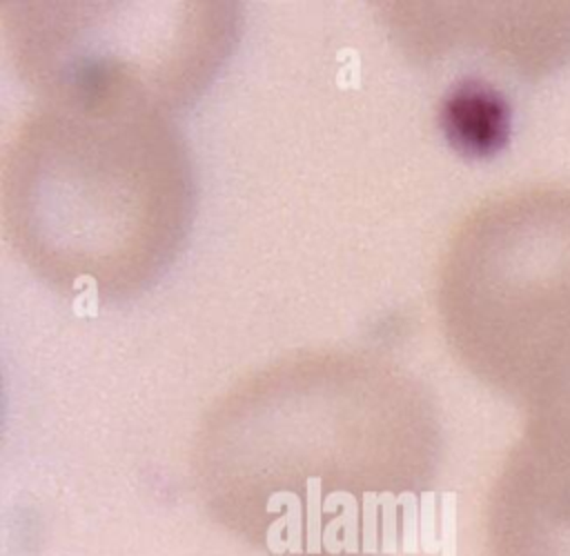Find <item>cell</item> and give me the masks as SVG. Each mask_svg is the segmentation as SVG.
<instances>
[{"mask_svg":"<svg viewBox=\"0 0 570 556\" xmlns=\"http://www.w3.org/2000/svg\"><path fill=\"white\" fill-rule=\"evenodd\" d=\"M439 427L428 400L379 371L265 374L205 420L196 474L209 512L274 556H363L381 509L423 489Z\"/></svg>","mask_w":570,"mask_h":556,"instance_id":"6da1fadb","label":"cell"},{"mask_svg":"<svg viewBox=\"0 0 570 556\" xmlns=\"http://www.w3.org/2000/svg\"><path fill=\"white\" fill-rule=\"evenodd\" d=\"M443 311L470 367L528 409L570 385V189L481 209L459 234Z\"/></svg>","mask_w":570,"mask_h":556,"instance_id":"7a4b0ae2","label":"cell"},{"mask_svg":"<svg viewBox=\"0 0 570 556\" xmlns=\"http://www.w3.org/2000/svg\"><path fill=\"white\" fill-rule=\"evenodd\" d=\"M490 556H570V414H530L488 503Z\"/></svg>","mask_w":570,"mask_h":556,"instance_id":"3957f363","label":"cell"}]
</instances>
